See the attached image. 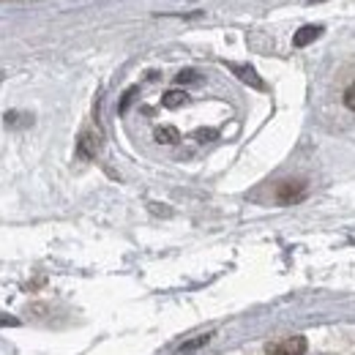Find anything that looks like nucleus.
Instances as JSON below:
<instances>
[{"mask_svg": "<svg viewBox=\"0 0 355 355\" xmlns=\"http://www.w3.org/2000/svg\"><path fill=\"white\" fill-rule=\"evenodd\" d=\"M194 80H197L194 71H180V74H178V83H194Z\"/></svg>", "mask_w": 355, "mask_h": 355, "instance_id": "9", "label": "nucleus"}, {"mask_svg": "<svg viewBox=\"0 0 355 355\" xmlns=\"http://www.w3.org/2000/svg\"><path fill=\"white\" fill-rule=\"evenodd\" d=\"M320 33H322V28H320V25H306V28H301V31L293 36V44L309 46L314 39H320Z\"/></svg>", "mask_w": 355, "mask_h": 355, "instance_id": "3", "label": "nucleus"}, {"mask_svg": "<svg viewBox=\"0 0 355 355\" xmlns=\"http://www.w3.org/2000/svg\"><path fill=\"white\" fill-rule=\"evenodd\" d=\"M232 71H238V77L243 80V83H249V85H257V88H263V83H260V77L252 71V69H246V66H232Z\"/></svg>", "mask_w": 355, "mask_h": 355, "instance_id": "5", "label": "nucleus"}, {"mask_svg": "<svg viewBox=\"0 0 355 355\" xmlns=\"http://www.w3.org/2000/svg\"><path fill=\"white\" fill-rule=\"evenodd\" d=\"M96 148H98V139H93V137H90V134H85V137H83V139H80V153H83V156H96Z\"/></svg>", "mask_w": 355, "mask_h": 355, "instance_id": "7", "label": "nucleus"}, {"mask_svg": "<svg viewBox=\"0 0 355 355\" xmlns=\"http://www.w3.org/2000/svg\"><path fill=\"white\" fill-rule=\"evenodd\" d=\"M186 101V93L183 90H170V93H164V98H162V104L164 107H170V110H175Z\"/></svg>", "mask_w": 355, "mask_h": 355, "instance_id": "6", "label": "nucleus"}, {"mask_svg": "<svg viewBox=\"0 0 355 355\" xmlns=\"http://www.w3.org/2000/svg\"><path fill=\"white\" fill-rule=\"evenodd\" d=\"M268 350L273 355H304L306 353V339L304 336H293V339H284L279 345H270Z\"/></svg>", "mask_w": 355, "mask_h": 355, "instance_id": "2", "label": "nucleus"}, {"mask_svg": "<svg viewBox=\"0 0 355 355\" xmlns=\"http://www.w3.org/2000/svg\"><path fill=\"white\" fill-rule=\"evenodd\" d=\"M304 194H306V183H301V180H284V183L276 189V200H279L282 205H293V202H298Z\"/></svg>", "mask_w": 355, "mask_h": 355, "instance_id": "1", "label": "nucleus"}, {"mask_svg": "<svg viewBox=\"0 0 355 355\" xmlns=\"http://www.w3.org/2000/svg\"><path fill=\"white\" fill-rule=\"evenodd\" d=\"M345 104H347V110H353L355 112V83L345 90Z\"/></svg>", "mask_w": 355, "mask_h": 355, "instance_id": "8", "label": "nucleus"}, {"mask_svg": "<svg viewBox=\"0 0 355 355\" xmlns=\"http://www.w3.org/2000/svg\"><path fill=\"white\" fill-rule=\"evenodd\" d=\"M309 3H320V0H309Z\"/></svg>", "mask_w": 355, "mask_h": 355, "instance_id": "10", "label": "nucleus"}, {"mask_svg": "<svg viewBox=\"0 0 355 355\" xmlns=\"http://www.w3.org/2000/svg\"><path fill=\"white\" fill-rule=\"evenodd\" d=\"M156 139L164 142V145H175L178 139H180V134H178V129H173V126H159V129H156Z\"/></svg>", "mask_w": 355, "mask_h": 355, "instance_id": "4", "label": "nucleus"}]
</instances>
